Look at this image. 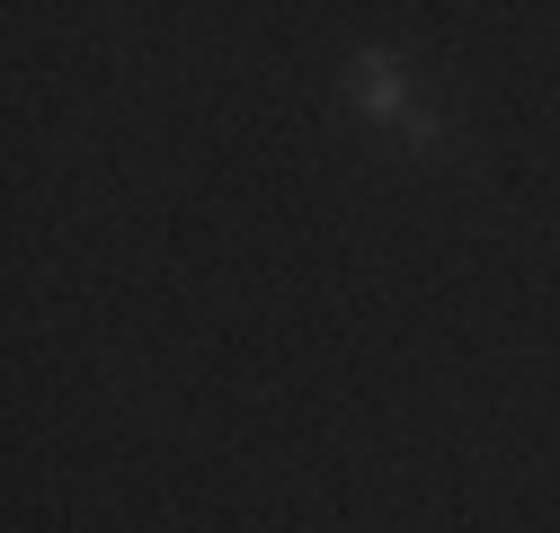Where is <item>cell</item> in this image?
Here are the masks:
<instances>
[{
    "label": "cell",
    "mask_w": 560,
    "mask_h": 533,
    "mask_svg": "<svg viewBox=\"0 0 560 533\" xmlns=\"http://www.w3.org/2000/svg\"><path fill=\"white\" fill-rule=\"evenodd\" d=\"M338 98L357 107V116H374V125H418V90H409V62L400 54H383V45H365L357 62L338 72Z\"/></svg>",
    "instance_id": "cell-1"
}]
</instances>
